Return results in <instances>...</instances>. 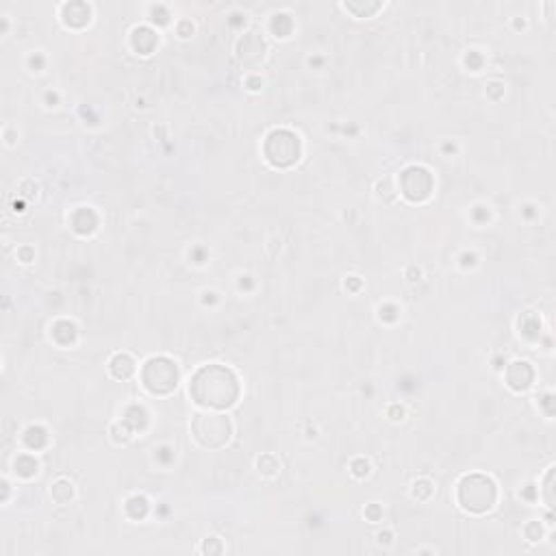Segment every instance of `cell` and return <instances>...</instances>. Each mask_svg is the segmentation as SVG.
I'll return each instance as SVG.
<instances>
[{
    "instance_id": "6da1fadb",
    "label": "cell",
    "mask_w": 556,
    "mask_h": 556,
    "mask_svg": "<svg viewBox=\"0 0 556 556\" xmlns=\"http://www.w3.org/2000/svg\"><path fill=\"white\" fill-rule=\"evenodd\" d=\"M204 374H207V378L213 385H211V392L203 393L196 402L200 404H207V407H229V404L235 402L237 398V385H235V376L226 378L222 385H218V382L224 378L226 374H229V370H222V368H207L203 370Z\"/></svg>"
}]
</instances>
